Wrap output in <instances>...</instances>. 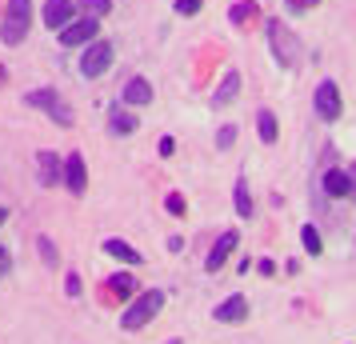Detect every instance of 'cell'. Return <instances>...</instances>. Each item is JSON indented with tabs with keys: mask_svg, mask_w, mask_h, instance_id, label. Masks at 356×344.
Instances as JSON below:
<instances>
[{
	"mask_svg": "<svg viewBox=\"0 0 356 344\" xmlns=\"http://www.w3.org/2000/svg\"><path fill=\"white\" fill-rule=\"evenodd\" d=\"M236 245H241V236H236V232H220V240H216V248L209 252L204 268H209V272H220V268H225V261L232 256V248H236Z\"/></svg>",
	"mask_w": 356,
	"mask_h": 344,
	"instance_id": "cell-10",
	"label": "cell"
},
{
	"mask_svg": "<svg viewBox=\"0 0 356 344\" xmlns=\"http://www.w3.org/2000/svg\"><path fill=\"white\" fill-rule=\"evenodd\" d=\"M161 309H164V293H161V288H148V293H140V296L129 304V309H124L120 325L129 328V332H136V328H145Z\"/></svg>",
	"mask_w": 356,
	"mask_h": 344,
	"instance_id": "cell-2",
	"label": "cell"
},
{
	"mask_svg": "<svg viewBox=\"0 0 356 344\" xmlns=\"http://www.w3.org/2000/svg\"><path fill=\"white\" fill-rule=\"evenodd\" d=\"M232 145H236V129H228L225 124V129L216 132V148H232Z\"/></svg>",
	"mask_w": 356,
	"mask_h": 344,
	"instance_id": "cell-26",
	"label": "cell"
},
{
	"mask_svg": "<svg viewBox=\"0 0 356 344\" xmlns=\"http://www.w3.org/2000/svg\"><path fill=\"white\" fill-rule=\"evenodd\" d=\"M120 97H124V104H136V108H145L148 100H152V88H148L145 76H129V81H124V92H120Z\"/></svg>",
	"mask_w": 356,
	"mask_h": 344,
	"instance_id": "cell-12",
	"label": "cell"
},
{
	"mask_svg": "<svg viewBox=\"0 0 356 344\" xmlns=\"http://www.w3.org/2000/svg\"><path fill=\"white\" fill-rule=\"evenodd\" d=\"M97 33H100V20H76V24H65L60 28V44L65 49H76V44L97 40Z\"/></svg>",
	"mask_w": 356,
	"mask_h": 344,
	"instance_id": "cell-8",
	"label": "cell"
},
{
	"mask_svg": "<svg viewBox=\"0 0 356 344\" xmlns=\"http://www.w3.org/2000/svg\"><path fill=\"white\" fill-rule=\"evenodd\" d=\"M257 132L264 145H276V136H280V129H276V116L268 113V108H260L257 113Z\"/></svg>",
	"mask_w": 356,
	"mask_h": 344,
	"instance_id": "cell-17",
	"label": "cell"
},
{
	"mask_svg": "<svg viewBox=\"0 0 356 344\" xmlns=\"http://www.w3.org/2000/svg\"><path fill=\"white\" fill-rule=\"evenodd\" d=\"M36 172H40V184L49 188V184L60 181V161H56L52 152H40V156H36Z\"/></svg>",
	"mask_w": 356,
	"mask_h": 344,
	"instance_id": "cell-15",
	"label": "cell"
},
{
	"mask_svg": "<svg viewBox=\"0 0 356 344\" xmlns=\"http://www.w3.org/2000/svg\"><path fill=\"white\" fill-rule=\"evenodd\" d=\"M312 104H316V116L321 120H340V88L332 81H324V84H316V97H312Z\"/></svg>",
	"mask_w": 356,
	"mask_h": 344,
	"instance_id": "cell-6",
	"label": "cell"
},
{
	"mask_svg": "<svg viewBox=\"0 0 356 344\" xmlns=\"http://www.w3.org/2000/svg\"><path fill=\"white\" fill-rule=\"evenodd\" d=\"M72 13H76V4H72V0H49V4H44V13H40V20L49 24L52 33H60L65 24H72Z\"/></svg>",
	"mask_w": 356,
	"mask_h": 344,
	"instance_id": "cell-9",
	"label": "cell"
},
{
	"mask_svg": "<svg viewBox=\"0 0 356 344\" xmlns=\"http://www.w3.org/2000/svg\"><path fill=\"white\" fill-rule=\"evenodd\" d=\"M257 17H260V8L252 0H241V4L228 8V20H232V24H248V20H257Z\"/></svg>",
	"mask_w": 356,
	"mask_h": 344,
	"instance_id": "cell-18",
	"label": "cell"
},
{
	"mask_svg": "<svg viewBox=\"0 0 356 344\" xmlns=\"http://www.w3.org/2000/svg\"><path fill=\"white\" fill-rule=\"evenodd\" d=\"M312 4H316V0H289V8H296V13H300V8H312Z\"/></svg>",
	"mask_w": 356,
	"mask_h": 344,
	"instance_id": "cell-32",
	"label": "cell"
},
{
	"mask_svg": "<svg viewBox=\"0 0 356 344\" xmlns=\"http://www.w3.org/2000/svg\"><path fill=\"white\" fill-rule=\"evenodd\" d=\"M348 181H353V193H356V164L348 168Z\"/></svg>",
	"mask_w": 356,
	"mask_h": 344,
	"instance_id": "cell-33",
	"label": "cell"
},
{
	"mask_svg": "<svg viewBox=\"0 0 356 344\" xmlns=\"http://www.w3.org/2000/svg\"><path fill=\"white\" fill-rule=\"evenodd\" d=\"M8 264H13V256H8V245H0V277H8Z\"/></svg>",
	"mask_w": 356,
	"mask_h": 344,
	"instance_id": "cell-29",
	"label": "cell"
},
{
	"mask_svg": "<svg viewBox=\"0 0 356 344\" xmlns=\"http://www.w3.org/2000/svg\"><path fill=\"white\" fill-rule=\"evenodd\" d=\"M104 252L116 256V261H124V264H140V252H136L129 240H120V236H108V240H104Z\"/></svg>",
	"mask_w": 356,
	"mask_h": 344,
	"instance_id": "cell-14",
	"label": "cell"
},
{
	"mask_svg": "<svg viewBox=\"0 0 356 344\" xmlns=\"http://www.w3.org/2000/svg\"><path fill=\"white\" fill-rule=\"evenodd\" d=\"M232 193H236V216L248 220V216H252V193H248V181H236Z\"/></svg>",
	"mask_w": 356,
	"mask_h": 344,
	"instance_id": "cell-20",
	"label": "cell"
},
{
	"mask_svg": "<svg viewBox=\"0 0 356 344\" xmlns=\"http://www.w3.org/2000/svg\"><path fill=\"white\" fill-rule=\"evenodd\" d=\"M257 268H260V277H273V272H276V264L268 261V256H260V264H257Z\"/></svg>",
	"mask_w": 356,
	"mask_h": 344,
	"instance_id": "cell-31",
	"label": "cell"
},
{
	"mask_svg": "<svg viewBox=\"0 0 356 344\" xmlns=\"http://www.w3.org/2000/svg\"><path fill=\"white\" fill-rule=\"evenodd\" d=\"M264 28H268V40H273L276 60H280L284 68H292L296 60H300V40H296V33H292L284 20H268Z\"/></svg>",
	"mask_w": 356,
	"mask_h": 344,
	"instance_id": "cell-3",
	"label": "cell"
},
{
	"mask_svg": "<svg viewBox=\"0 0 356 344\" xmlns=\"http://www.w3.org/2000/svg\"><path fill=\"white\" fill-rule=\"evenodd\" d=\"M300 240H305V252H308V256H321V252H324L321 232L312 229V224H305V229H300Z\"/></svg>",
	"mask_w": 356,
	"mask_h": 344,
	"instance_id": "cell-22",
	"label": "cell"
},
{
	"mask_svg": "<svg viewBox=\"0 0 356 344\" xmlns=\"http://www.w3.org/2000/svg\"><path fill=\"white\" fill-rule=\"evenodd\" d=\"M324 193H328V197H348V193H353V181H348V172H340V168H328V172H324Z\"/></svg>",
	"mask_w": 356,
	"mask_h": 344,
	"instance_id": "cell-13",
	"label": "cell"
},
{
	"mask_svg": "<svg viewBox=\"0 0 356 344\" xmlns=\"http://www.w3.org/2000/svg\"><path fill=\"white\" fill-rule=\"evenodd\" d=\"M236 92H241V76L236 72H225V81H220L216 97H212V108H225L228 100H236Z\"/></svg>",
	"mask_w": 356,
	"mask_h": 344,
	"instance_id": "cell-16",
	"label": "cell"
},
{
	"mask_svg": "<svg viewBox=\"0 0 356 344\" xmlns=\"http://www.w3.org/2000/svg\"><path fill=\"white\" fill-rule=\"evenodd\" d=\"M76 8H81L88 20H100L113 13V0H76Z\"/></svg>",
	"mask_w": 356,
	"mask_h": 344,
	"instance_id": "cell-19",
	"label": "cell"
},
{
	"mask_svg": "<svg viewBox=\"0 0 356 344\" xmlns=\"http://www.w3.org/2000/svg\"><path fill=\"white\" fill-rule=\"evenodd\" d=\"M108 68H113V44H108V40H88V49H84V56H81V72L88 81H97Z\"/></svg>",
	"mask_w": 356,
	"mask_h": 344,
	"instance_id": "cell-4",
	"label": "cell"
},
{
	"mask_svg": "<svg viewBox=\"0 0 356 344\" xmlns=\"http://www.w3.org/2000/svg\"><path fill=\"white\" fill-rule=\"evenodd\" d=\"M108 124H113V132H116V136H129V132H136V116H132V113H124V108H116Z\"/></svg>",
	"mask_w": 356,
	"mask_h": 344,
	"instance_id": "cell-21",
	"label": "cell"
},
{
	"mask_svg": "<svg viewBox=\"0 0 356 344\" xmlns=\"http://www.w3.org/2000/svg\"><path fill=\"white\" fill-rule=\"evenodd\" d=\"M108 288H113L116 296H132V288H136V280H132L129 272H113V277H108Z\"/></svg>",
	"mask_w": 356,
	"mask_h": 344,
	"instance_id": "cell-23",
	"label": "cell"
},
{
	"mask_svg": "<svg viewBox=\"0 0 356 344\" xmlns=\"http://www.w3.org/2000/svg\"><path fill=\"white\" fill-rule=\"evenodd\" d=\"M220 325H241L244 316H248V300L244 296H228V300H220V309L212 312Z\"/></svg>",
	"mask_w": 356,
	"mask_h": 344,
	"instance_id": "cell-11",
	"label": "cell"
},
{
	"mask_svg": "<svg viewBox=\"0 0 356 344\" xmlns=\"http://www.w3.org/2000/svg\"><path fill=\"white\" fill-rule=\"evenodd\" d=\"M200 8H204V0H177L180 17H193V13H200Z\"/></svg>",
	"mask_w": 356,
	"mask_h": 344,
	"instance_id": "cell-25",
	"label": "cell"
},
{
	"mask_svg": "<svg viewBox=\"0 0 356 344\" xmlns=\"http://www.w3.org/2000/svg\"><path fill=\"white\" fill-rule=\"evenodd\" d=\"M65 293H68V296H81V280H76V272L65 280Z\"/></svg>",
	"mask_w": 356,
	"mask_h": 344,
	"instance_id": "cell-30",
	"label": "cell"
},
{
	"mask_svg": "<svg viewBox=\"0 0 356 344\" xmlns=\"http://www.w3.org/2000/svg\"><path fill=\"white\" fill-rule=\"evenodd\" d=\"M29 104H36V108H49V116L52 120H56V124H60V129H72V108H68L65 100L56 97V92H52V88H40V92H29Z\"/></svg>",
	"mask_w": 356,
	"mask_h": 344,
	"instance_id": "cell-5",
	"label": "cell"
},
{
	"mask_svg": "<svg viewBox=\"0 0 356 344\" xmlns=\"http://www.w3.org/2000/svg\"><path fill=\"white\" fill-rule=\"evenodd\" d=\"M33 28V0H8V13H4V24H0V40L13 49L20 44Z\"/></svg>",
	"mask_w": 356,
	"mask_h": 344,
	"instance_id": "cell-1",
	"label": "cell"
},
{
	"mask_svg": "<svg viewBox=\"0 0 356 344\" xmlns=\"http://www.w3.org/2000/svg\"><path fill=\"white\" fill-rule=\"evenodd\" d=\"M60 181L68 184V193H72V197H84V188H88V168H84L81 152H72V156L65 161V168H60Z\"/></svg>",
	"mask_w": 356,
	"mask_h": 344,
	"instance_id": "cell-7",
	"label": "cell"
},
{
	"mask_svg": "<svg viewBox=\"0 0 356 344\" xmlns=\"http://www.w3.org/2000/svg\"><path fill=\"white\" fill-rule=\"evenodd\" d=\"M161 156H172V152H177V140H172V136H161Z\"/></svg>",
	"mask_w": 356,
	"mask_h": 344,
	"instance_id": "cell-28",
	"label": "cell"
},
{
	"mask_svg": "<svg viewBox=\"0 0 356 344\" xmlns=\"http://www.w3.org/2000/svg\"><path fill=\"white\" fill-rule=\"evenodd\" d=\"M36 245H40V252H44V261H49V264H56V248H52V240H49V236H40Z\"/></svg>",
	"mask_w": 356,
	"mask_h": 344,
	"instance_id": "cell-27",
	"label": "cell"
},
{
	"mask_svg": "<svg viewBox=\"0 0 356 344\" xmlns=\"http://www.w3.org/2000/svg\"><path fill=\"white\" fill-rule=\"evenodd\" d=\"M4 220H8V208H0V224H4Z\"/></svg>",
	"mask_w": 356,
	"mask_h": 344,
	"instance_id": "cell-34",
	"label": "cell"
},
{
	"mask_svg": "<svg viewBox=\"0 0 356 344\" xmlns=\"http://www.w3.org/2000/svg\"><path fill=\"white\" fill-rule=\"evenodd\" d=\"M164 208H168V216H184V208H188V204H184V197H180V193H168Z\"/></svg>",
	"mask_w": 356,
	"mask_h": 344,
	"instance_id": "cell-24",
	"label": "cell"
}]
</instances>
